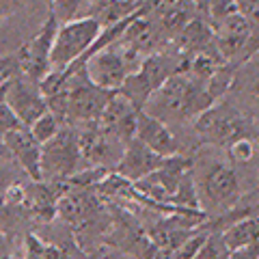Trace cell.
I'll return each mask as SVG.
<instances>
[{
    "instance_id": "obj_16",
    "label": "cell",
    "mask_w": 259,
    "mask_h": 259,
    "mask_svg": "<svg viewBox=\"0 0 259 259\" xmlns=\"http://www.w3.org/2000/svg\"><path fill=\"white\" fill-rule=\"evenodd\" d=\"M221 236L227 253L255 244V242H259V216L246 214L242 218H236L221 231Z\"/></svg>"
},
{
    "instance_id": "obj_24",
    "label": "cell",
    "mask_w": 259,
    "mask_h": 259,
    "mask_svg": "<svg viewBox=\"0 0 259 259\" xmlns=\"http://www.w3.org/2000/svg\"><path fill=\"white\" fill-rule=\"evenodd\" d=\"M229 259H259V242H255V244H250L246 248L231 250Z\"/></svg>"
},
{
    "instance_id": "obj_31",
    "label": "cell",
    "mask_w": 259,
    "mask_h": 259,
    "mask_svg": "<svg viewBox=\"0 0 259 259\" xmlns=\"http://www.w3.org/2000/svg\"><path fill=\"white\" fill-rule=\"evenodd\" d=\"M125 259H127V257H125Z\"/></svg>"
},
{
    "instance_id": "obj_2",
    "label": "cell",
    "mask_w": 259,
    "mask_h": 259,
    "mask_svg": "<svg viewBox=\"0 0 259 259\" xmlns=\"http://www.w3.org/2000/svg\"><path fill=\"white\" fill-rule=\"evenodd\" d=\"M136 59H139V52L130 50L123 44L115 41L104 48L89 50L80 63L84 65L87 76L95 87L104 89V91H110V93H117L123 89L127 76L134 71L130 61H136ZM136 65L141 67V61H136Z\"/></svg>"
},
{
    "instance_id": "obj_11",
    "label": "cell",
    "mask_w": 259,
    "mask_h": 259,
    "mask_svg": "<svg viewBox=\"0 0 259 259\" xmlns=\"http://www.w3.org/2000/svg\"><path fill=\"white\" fill-rule=\"evenodd\" d=\"M139 108L134 106L127 97L117 91L112 93L110 102L106 104L104 108L100 121H97V127L104 130V132L112 134L115 139H119L121 143H130L134 139V132H136V119H139Z\"/></svg>"
},
{
    "instance_id": "obj_21",
    "label": "cell",
    "mask_w": 259,
    "mask_h": 259,
    "mask_svg": "<svg viewBox=\"0 0 259 259\" xmlns=\"http://www.w3.org/2000/svg\"><path fill=\"white\" fill-rule=\"evenodd\" d=\"M223 255H227V248L223 244L221 231H212L209 233V238L205 240V244L201 246V250L197 255H194V259H218Z\"/></svg>"
},
{
    "instance_id": "obj_18",
    "label": "cell",
    "mask_w": 259,
    "mask_h": 259,
    "mask_svg": "<svg viewBox=\"0 0 259 259\" xmlns=\"http://www.w3.org/2000/svg\"><path fill=\"white\" fill-rule=\"evenodd\" d=\"M63 127H65V125H63V121H61L59 117H56L54 112L48 110V112H44V115L39 117V119H37L35 123H32L28 130H30V134L35 136V139H37L39 143L46 145V143H50V141L54 139V136L61 132Z\"/></svg>"
},
{
    "instance_id": "obj_23",
    "label": "cell",
    "mask_w": 259,
    "mask_h": 259,
    "mask_svg": "<svg viewBox=\"0 0 259 259\" xmlns=\"http://www.w3.org/2000/svg\"><path fill=\"white\" fill-rule=\"evenodd\" d=\"M84 259H125V255L121 253L119 248H115V246L102 244V246H95Z\"/></svg>"
},
{
    "instance_id": "obj_17",
    "label": "cell",
    "mask_w": 259,
    "mask_h": 259,
    "mask_svg": "<svg viewBox=\"0 0 259 259\" xmlns=\"http://www.w3.org/2000/svg\"><path fill=\"white\" fill-rule=\"evenodd\" d=\"M227 151H229V162L233 166H246L259 158L257 143L250 141L248 136H242V139L233 141L229 147H227Z\"/></svg>"
},
{
    "instance_id": "obj_27",
    "label": "cell",
    "mask_w": 259,
    "mask_h": 259,
    "mask_svg": "<svg viewBox=\"0 0 259 259\" xmlns=\"http://www.w3.org/2000/svg\"><path fill=\"white\" fill-rule=\"evenodd\" d=\"M5 156H9V151H7L3 145H0V158H5Z\"/></svg>"
},
{
    "instance_id": "obj_26",
    "label": "cell",
    "mask_w": 259,
    "mask_h": 259,
    "mask_svg": "<svg viewBox=\"0 0 259 259\" xmlns=\"http://www.w3.org/2000/svg\"><path fill=\"white\" fill-rule=\"evenodd\" d=\"M246 214H250V216H259V205L248 207V209H246Z\"/></svg>"
},
{
    "instance_id": "obj_13",
    "label": "cell",
    "mask_w": 259,
    "mask_h": 259,
    "mask_svg": "<svg viewBox=\"0 0 259 259\" xmlns=\"http://www.w3.org/2000/svg\"><path fill=\"white\" fill-rule=\"evenodd\" d=\"M134 139H139L143 145L158 153L162 158H173L180 156V141L173 134V130L168 127L164 121H160L156 117H151L149 112L141 110L139 119H136V132Z\"/></svg>"
},
{
    "instance_id": "obj_1",
    "label": "cell",
    "mask_w": 259,
    "mask_h": 259,
    "mask_svg": "<svg viewBox=\"0 0 259 259\" xmlns=\"http://www.w3.org/2000/svg\"><path fill=\"white\" fill-rule=\"evenodd\" d=\"M212 104L216 102L209 97L205 84L182 71V74L168 78L147 100L143 110L168 125V123H186L190 119H197Z\"/></svg>"
},
{
    "instance_id": "obj_8",
    "label": "cell",
    "mask_w": 259,
    "mask_h": 259,
    "mask_svg": "<svg viewBox=\"0 0 259 259\" xmlns=\"http://www.w3.org/2000/svg\"><path fill=\"white\" fill-rule=\"evenodd\" d=\"M59 26L61 24L52 15H48L41 26L35 30V35L15 50L24 78L41 84V80L50 74V52H52V44Z\"/></svg>"
},
{
    "instance_id": "obj_22",
    "label": "cell",
    "mask_w": 259,
    "mask_h": 259,
    "mask_svg": "<svg viewBox=\"0 0 259 259\" xmlns=\"http://www.w3.org/2000/svg\"><path fill=\"white\" fill-rule=\"evenodd\" d=\"M22 127L20 123V119L15 117V112L7 106L5 102H0V143H3V139L9 132H13V130H18Z\"/></svg>"
},
{
    "instance_id": "obj_25",
    "label": "cell",
    "mask_w": 259,
    "mask_h": 259,
    "mask_svg": "<svg viewBox=\"0 0 259 259\" xmlns=\"http://www.w3.org/2000/svg\"><path fill=\"white\" fill-rule=\"evenodd\" d=\"M0 259H11V244L3 229H0Z\"/></svg>"
},
{
    "instance_id": "obj_29",
    "label": "cell",
    "mask_w": 259,
    "mask_h": 259,
    "mask_svg": "<svg viewBox=\"0 0 259 259\" xmlns=\"http://www.w3.org/2000/svg\"><path fill=\"white\" fill-rule=\"evenodd\" d=\"M218 259H229V253H227V255H223V257H218Z\"/></svg>"
},
{
    "instance_id": "obj_30",
    "label": "cell",
    "mask_w": 259,
    "mask_h": 259,
    "mask_svg": "<svg viewBox=\"0 0 259 259\" xmlns=\"http://www.w3.org/2000/svg\"><path fill=\"white\" fill-rule=\"evenodd\" d=\"M125 3H134V0H125Z\"/></svg>"
},
{
    "instance_id": "obj_9",
    "label": "cell",
    "mask_w": 259,
    "mask_h": 259,
    "mask_svg": "<svg viewBox=\"0 0 259 259\" xmlns=\"http://www.w3.org/2000/svg\"><path fill=\"white\" fill-rule=\"evenodd\" d=\"M190 171H192V162L188 158H182V156L166 158L160 168H156L151 175L143 177L141 182L134 184V192L145 201L171 205L180 184Z\"/></svg>"
},
{
    "instance_id": "obj_3",
    "label": "cell",
    "mask_w": 259,
    "mask_h": 259,
    "mask_svg": "<svg viewBox=\"0 0 259 259\" xmlns=\"http://www.w3.org/2000/svg\"><path fill=\"white\" fill-rule=\"evenodd\" d=\"M102 30V24L91 15L61 24L50 52V71H67L71 65L80 63L100 39Z\"/></svg>"
},
{
    "instance_id": "obj_10",
    "label": "cell",
    "mask_w": 259,
    "mask_h": 259,
    "mask_svg": "<svg viewBox=\"0 0 259 259\" xmlns=\"http://www.w3.org/2000/svg\"><path fill=\"white\" fill-rule=\"evenodd\" d=\"M3 102L15 112V117L20 119L24 127H30L44 112H48V102L41 93L39 82H32L24 76H20L9 84Z\"/></svg>"
},
{
    "instance_id": "obj_6",
    "label": "cell",
    "mask_w": 259,
    "mask_h": 259,
    "mask_svg": "<svg viewBox=\"0 0 259 259\" xmlns=\"http://www.w3.org/2000/svg\"><path fill=\"white\" fill-rule=\"evenodd\" d=\"M194 132L201 143L229 147L233 141L246 136V119L233 104L216 102L194 119Z\"/></svg>"
},
{
    "instance_id": "obj_28",
    "label": "cell",
    "mask_w": 259,
    "mask_h": 259,
    "mask_svg": "<svg viewBox=\"0 0 259 259\" xmlns=\"http://www.w3.org/2000/svg\"><path fill=\"white\" fill-rule=\"evenodd\" d=\"M194 3H197V5H209L212 0H194Z\"/></svg>"
},
{
    "instance_id": "obj_5",
    "label": "cell",
    "mask_w": 259,
    "mask_h": 259,
    "mask_svg": "<svg viewBox=\"0 0 259 259\" xmlns=\"http://www.w3.org/2000/svg\"><path fill=\"white\" fill-rule=\"evenodd\" d=\"M184 69H186V63H182V56H173V54H164V52L149 54L143 59L141 67L127 76L121 93L139 110H143V106L147 104L149 97L156 93L168 78H173L175 74H182Z\"/></svg>"
},
{
    "instance_id": "obj_19",
    "label": "cell",
    "mask_w": 259,
    "mask_h": 259,
    "mask_svg": "<svg viewBox=\"0 0 259 259\" xmlns=\"http://www.w3.org/2000/svg\"><path fill=\"white\" fill-rule=\"evenodd\" d=\"M212 231H197V233H190V236L182 238V242L175 246V250L171 253V259H194V255L201 250V246L205 244V240L209 238Z\"/></svg>"
},
{
    "instance_id": "obj_20",
    "label": "cell",
    "mask_w": 259,
    "mask_h": 259,
    "mask_svg": "<svg viewBox=\"0 0 259 259\" xmlns=\"http://www.w3.org/2000/svg\"><path fill=\"white\" fill-rule=\"evenodd\" d=\"M22 76L20 63H18V54H3L0 56V102L5 100V93L13 80H18Z\"/></svg>"
},
{
    "instance_id": "obj_14",
    "label": "cell",
    "mask_w": 259,
    "mask_h": 259,
    "mask_svg": "<svg viewBox=\"0 0 259 259\" xmlns=\"http://www.w3.org/2000/svg\"><path fill=\"white\" fill-rule=\"evenodd\" d=\"M164 160L166 158L153 153L147 145H143L139 139H132L125 145V151H123V156H121L119 164L115 166V173L119 177H123V180H127L130 184H136V182H141L143 177L151 175L156 168H160L164 164Z\"/></svg>"
},
{
    "instance_id": "obj_7",
    "label": "cell",
    "mask_w": 259,
    "mask_h": 259,
    "mask_svg": "<svg viewBox=\"0 0 259 259\" xmlns=\"http://www.w3.org/2000/svg\"><path fill=\"white\" fill-rule=\"evenodd\" d=\"M82 162L80 153V132L65 125L50 143L44 145L41 156V180H69L78 173V164Z\"/></svg>"
},
{
    "instance_id": "obj_15",
    "label": "cell",
    "mask_w": 259,
    "mask_h": 259,
    "mask_svg": "<svg viewBox=\"0 0 259 259\" xmlns=\"http://www.w3.org/2000/svg\"><path fill=\"white\" fill-rule=\"evenodd\" d=\"M95 212L97 201H93V197L87 192H65L61 194L59 205H56V214L76 227L91 223L95 218Z\"/></svg>"
},
{
    "instance_id": "obj_12",
    "label": "cell",
    "mask_w": 259,
    "mask_h": 259,
    "mask_svg": "<svg viewBox=\"0 0 259 259\" xmlns=\"http://www.w3.org/2000/svg\"><path fill=\"white\" fill-rule=\"evenodd\" d=\"M3 147L9 151V156L22 166L32 182H41V156H44V145L30 134L28 127H18L9 132L3 139Z\"/></svg>"
},
{
    "instance_id": "obj_4",
    "label": "cell",
    "mask_w": 259,
    "mask_h": 259,
    "mask_svg": "<svg viewBox=\"0 0 259 259\" xmlns=\"http://www.w3.org/2000/svg\"><path fill=\"white\" fill-rule=\"evenodd\" d=\"M197 180L199 197L216 209H233L240 201L242 182L236 166H231L229 160L205 156L199 162Z\"/></svg>"
}]
</instances>
